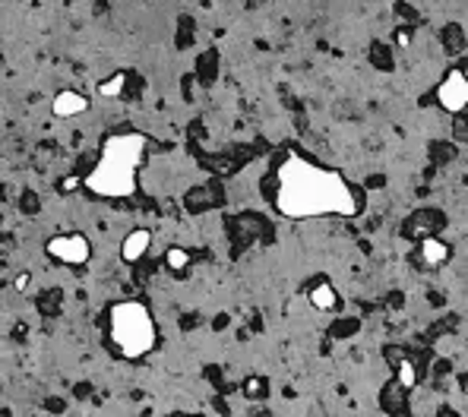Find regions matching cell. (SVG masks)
<instances>
[{"label":"cell","instance_id":"1","mask_svg":"<svg viewBox=\"0 0 468 417\" xmlns=\"http://www.w3.org/2000/svg\"><path fill=\"white\" fill-rule=\"evenodd\" d=\"M282 218H355L364 212V193L342 171L326 168L301 152H282L263 184Z\"/></svg>","mask_w":468,"mask_h":417},{"label":"cell","instance_id":"2","mask_svg":"<svg viewBox=\"0 0 468 417\" xmlns=\"http://www.w3.org/2000/svg\"><path fill=\"white\" fill-rule=\"evenodd\" d=\"M146 158V136L140 133H117L105 139L101 155L95 168L83 177V187L105 200H121L133 196L136 190V171Z\"/></svg>","mask_w":468,"mask_h":417},{"label":"cell","instance_id":"3","mask_svg":"<svg viewBox=\"0 0 468 417\" xmlns=\"http://www.w3.org/2000/svg\"><path fill=\"white\" fill-rule=\"evenodd\" d=\"M108 335H111L114 351L127 361H140L158 341L156 319L149 307L140 301H121L108 310Z\"/></svg>","mask_w":468,"mask_h":417},{"label":"cell","instance_id":"4","mask_svg":"<svg viewBox=\"0 0 468 417\" xmlns=\"http://www.w3.org/2000/svg\"><path fill=\"white\" fill-rule=\"evenodd\" d=\"M48 256L57 262H67V266H83L89 259V237L79 231L73 234H57V237L48 240Z\"/></svg>","mask_w":468,"mask_h":417},{"label":"cell","instance_id":"5","mask_svg":"<svg viewBox=\"0 0 468 417\" xmlns=\"http://www.w3.org/2000/svg\"><path fill=\"white\" fill-rule=\"evenodd\" d=\"M437 105L449 114H462L468 108V76L465 70H449L437 86Z\"/></svg>","mask_w":468,"mask_h":417},{"label":"cell","instance_id":"6","mask_svg":"<svg viewBox=\"0 0 468 417\" xmlns=\"http://www.w3.org/2000/svg\"><path fill=\"white\" fill-rule=\"evenodd\" d=\"M307 301H310L313 310L332 313V310H339V291H335V284L329 282V278H317V282L307 288Z\"/></svg>","mask_w":468,"mask_h":417},{"label":"cell","instance_id":"7","mask_svg":"<svg viewBox=\"0 0 468 417\" xmlns=\"http://www.w3.org/2000/svg\"><path fill=\"white\" fill-rule=\"evenodd\" d=\"M149 247H152V231L149 228L130 231L127 237H123V244H121V259L123 262H140L143 256L149 253Z\"/></svg>","mask_w":468,"mask_h":417},{"label":"cell","instance_id":"8","mask_svg":"<svg viewBox=\"0 0 468 417\" xmlns=\"http://www.w3.org/2000/svg\"><path fill=\"white\" fill-rule=\"evenodd\" d=\"M418 250H421L424 266H430V269H437V266H443V262H449V256H452L449 244H446V240H440V237H424Z\"/></svg>","mask_w":468,"mask_h":417},{"label":"cell","instance_id":"9","mask_svg":"<svg viewBox=\"0 0 468 417\" xmlns=\"http://www.w3.org/2000/svg\"><path fill=\"white\" fill-rule=\"evenodd\" d=\"M446 222V218L440 215V212H430V209H424V212H414L412 218H408V234H418V237H434V231L440 228V225Z\"/></svg>","mask_w":468,"mask_h":417},{"label":"cell","instance_id":"10","mask_svg":"<svg viewBox=\"0 0 468 417\" xmlns=\"http://www.w3.org/2000/svg\"><path fill=\"white\" fill-rule=\"evenodd\" d=\"M51 108H54L57 117H73V114H83L86 108H89V101H86V95H79V92H61Z\"/></svg>","mask_w":468,"mask_h":417},{"label":"cell","instance_id":"11","mask_svg":"<svg viewBox=\"0 0 468 417\" xmlns=\"http://www.w3.org/2000/svg\"><path fill=\"white\" fill-rule=\"evenodd\" d=\"M405 395L408 392L402 389L396 379H392V383L383 389V408H386V411H392L396 417H402V414H405Z\"/></svg>","mask_w":468,"mask_h":417},{"label":"cell","instance_id":"12","mask_svg":"<svg viewBox=\"0 0 468 417\" xmlns=\"http://www.w3.org/2000/svg\"><path fill=\"white\" fill-rule=\"evenodd\" d=\"M123 89H127V73H114L98 83V95H105V98H121Z\"/></svg>","mask_w":468,"mask_h":417},{"label":"cell","instance_id":"13","mask_svg":"<svg viewBox=\"0 0 468 417\" xmlns=\"http://www.w3.org/2000/svg\"><path fill=\"white\" fill-rule=\"evenodd\" d=\"M396 383L402 386L405 392H412L414 386H418V367H414L408 357H402L399 361V370H396Z\"/></svg>","mask_w":468,"mask_h":417},{"label":"cell","instance_id":"14","mask_svg":"<svg viewBox=\"0 0 468 417\" xmlns=\"http://www.w3.org/2000/svg\"><path fill=\"white\" fill-rule=\"evenodd\" d=\"M168 266L171 269H187L190 266V253L187 250H180V247H171V250H168Z\"/></svg>","mask_w":468,"mask_h":417},{"label":"cell","instance_id":"15","mask_svg":"<svg viewBox=\"0 0 468 417\" xmlns=\"http://www.w3.org/2000/svg\"><path fill=\"white\" fill-rule=\"evenodd\" d=\"M76 187H83V180H79V177H67V180H63V184H61L63 193H73V190H76Z\"/></svg>","mask_w":468,"mask_h":417},{"label":"cell","instance_id":"16","mask_svg":"<svg viewBox=\"0 0 468 417\" xmlns=\"http://www.w3.org/2000/svg\"><path fill=\"white\" fill-rule=\"evenodd\" d=\"M247 392H260V379H250V383H247Z\"/></svg>","mask_w":468,"mask_h":417}]
</instances>
